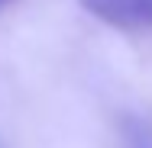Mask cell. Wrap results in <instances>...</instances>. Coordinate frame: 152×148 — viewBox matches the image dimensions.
Here are the masks:
<instances>
[{"label": "cell", "instance_id": "cell-2", "mask_svg": "<svg viewBox=\"0 0 152 148\" xmlns=\"http://www.w3.org/2000/svg\"><path fill=\"white\" fill-rule=\"evenodd\" d=\"M7 3H10V0H0V10H3V6H7Z\"/></svg>", "mask_w": 152, "mask_h": 148}, {"label": "cell", "instance_id": "cell-1", "mask_svg": "<svg viewBox=\"0 0 152 148\" xmlns=\"http://www.w3.org/2000/svg\"><path fill=\"white\" fill-rule=\"evenodd\" d=\"M81 6L117 29H152V0H81Z\"/></svg>", "mask_w": 152, "mask_h": 148}]
</instances>
